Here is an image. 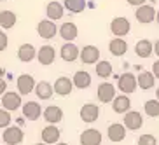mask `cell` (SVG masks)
<instances>
[{
    "instance_id": "1",
    "label": "cell",
    "mask_w": 159,
    "mask_h": 145,
    "mask_svg": "<svg viewBox=\"0 0 159 145\" xmlns=\"http://www.w3.org/2000/svg\"><path fill=\"white\" fill-rule=\"evenodd\" d=\"M23 107V102H21V94L14 93V91H5L2 94V108H5L7 112H14L18 108Z\"/></svg>"
},
{
    "instance_id": "2",
    "label": "cell",
    "mask_w": 159,
    "mask_h": 145,
    "mask_svg": "<svg viewBox=\"0 0 159 145\" xmlns=\"http://www.w3.org/2000/svg\"><path fill=\"white\" fill-rule=\"evenodd\" d=\"M136 86H138V82H136V77H135L133 74H129V72L119 75V79H117V89H119V91H122L124 94L135 93V91H136Z\"/></svg>"
},
{
    "instance_id": "3",
    "label": "cell",
    "mask_w": 159,
    "mask_h": 145,
    "mask_svg": "<svg viewBox=\"0 0 159 145\" xmlns=\"http://www.w3.org/2000/svg\"><path fill=\"white\" fill-rule=\"evenodd\" d=\"M2 140L5 142V145H19L25 140V133L19 126H9L2 133Z\"/></svg>"
},
{
    "instance_id": "4",
    "label": "cell",
    "mask_w": 159,
    "mask_h": 145,
    "mask_svg": "<svg viewBox=\"0 0 159 145\" xmlns=\"http://www.w3.org/2000/svg\"><path fill=\"white\" fill-rule=\"evenodd\" d=\"M16 86H18V91L21 96H25V94H30L35 91V86H37V82H35V79H33V75L30 74H21L18 77V80H16Z\"/></svg>"
},
{
    "instance_id": "5",
    "label": "cell",
    "mask_w": 159,
    "mask_h": 145,
    "mask_svg": "<svg viewBox=\"0 0 159 145\" xmlns=\"http://www.w3.org/2000/svg\"><path fill=\"white\" fill-rule=\"evenodd\" d=\"M56 23L51 21V19H42V21H39L37 25V33L40 39H46V40H51V39L56 37Z\"/></svg>"
},
{
    "instance_id": "6",
    "label": "cell",
    "mask_w": 159,
    "mask_h": 145,
    "mask_svg": "<svg viewBox=\"0 0 159 145\" xmlns=\"http://www.w3.org/2000/svg\"><path fill=\"white\" fill-rule=\"evenodd\" d=\"M129 30H131V23H129V19H126V18H121L119 16V18H114L112 23H110V32L119 39L128 35Z\"/></svg>"
},
{
    "instance_id": "7",
    "label": "cell",
    "mask_w": 159,
    "mask_h": 145,
    "mask_svg": "<svg viewBox=\"0 0 159 145\" xmlns=\"http://www.w3.org/2000/svg\"><path fill=\"white\" fill-rule=\"evenodd\" d=\"M122 124L126 126V129L129 131H136L143 126V117L140 112H135V110H129L128 114H124L122 117Z\"/></svg>"
},
{
    "instance_id": "8",
    "label": "cell",
    "mask_w": 159,
    "mask_h": 145,
    "mask_svg": "<svg viewBox=\"0 0 159 145\" xmlns=\"http://www.w3.org/2000/svg\"><path fill=\"white\" fill-rule=\"evenodd\" d=\"M103 136L98 129L94 128H89V129H84L79 136V142L80 145H102Z\"/></svg>"
},
{
    "instance_id": "9",
    "label": "cell",
    "mask_w": 159,
    "mask_h": 145,
    "mask_svg": "<svg viewBox=\"0 0 159 145\" xmlns=\"http://www.w3.org/2000/svg\"><path fill=\"white\" fill-rule=\"evenodd\" d=\"M156 12L157 11L152 7V5H140L138 9L135 11V18L138 19V23H142V25H149V23H152L156 19Z\"/></svg>"
},
{
    "instance_id": "10",
    "label": "cell",
    "mask_w": 159,
    "mask_h": 145,
    "mask_svg": "<svg viewBox=\"0 0 159 145\" xmlns=\"http://www.w3.org/2000/svg\"><path fill=\"white\" fill-rule=\"evenodd\" d=\"M60 56L63 61H68V63H74L77 58L80 56V49L75 46L74 42H65L60 49Z\"/></svg>"
},
{
    "instance_id": "11",
    "label": "cell",
    "mask_w": 159,
    "mask_h": 145,
    "mask_svg": "<svg viewBox=\"0 0 159 145\" xmlns=\"http://www.w3.org/2000/svg\"><path fill=\"white\" fill-rule=\"evenodd\" d=\"M21 112H23L25 119H28V121H37L39 117L42 116V107H40V103H37V102H26V103H23Z\"/></svg>"
},
{
    "instance_id": "12",
    "label": "cell",
    "mask_w": 159,
    "mask_h": 145,
    "mask_svg": "<svg viewBox=\"0 0 159 145\" xmlns=\"http://www.w3.org/2000/svg\"><path fill=\"white\" fill-rule=\"evenodd\" d=\"M60 129H58V126H54V124H47L46 128H42V131H40V138H42V143L46 145H52V143H58L60 142Z\"/></svg>"
},
{
    "instance_id": "13",
    "label": "cell",
    "mask_w": 159,
    "mask_h": 145,
    "mask_svg": "<svg viewBox=\"0 0 159 145\" xmlns=\"http://www.w3.org/2000/svg\"><path fill=\"white\" fill-rule=\"evenodd\" d=\"M52 88H54V93L56 94H60V96H68L74 91V82L70 80V77L61 75V77L56 79V82L52 84Z\"/></svg>"
},
{
    "instance_id": "14",
    "label": "cell",
    "mask_w": 159,
    "mask_h": 145,
    "mask_svg": "<svg viewBox=\"0 0 159 145\" xmlns=\"http://www.w3.org/2000/svg\"><path fill=\"white\" fill-rule=\"evenodd\" d=\"M96 94H98V100L102 103H110L116 98V88H114L112 82H102V84L98 86Z\"/></svg>"
},
{
    "instance_id": "15",
    "label": "cell",
    "mask_w": 159,
    "mask_h": 145,
    "mask_svg": "<svg viewBox=\"0 0 159 145\" xmlns=\"http://www.w3.org/2000/svg\"><path fill=\"white\" fill-rule=\"evenodd\" d=\"M42 117L47 124H54L56 126L58 122H61V119H63V110L60 107H56V105H49V107L44 108Z\"/></svg>"
},
{
    "instance_id": "16",
    "label": "cell",
    "mask_w": 159,
    "mask_h": 145,
    "mask_svg": "<svg viewBox=\"0 0 159 145\" xmlns=\"http://www.w3.org/2000/svg\"><path fill=\"white\" fill-rule=\"evenodd\" d=\"M80 61L86 63V65H94V63H98L100 60V49L94 46H86L80 49Z\"/></svg>"
},
{
    "instance_id": "17",
    "label": "cell",
    "mask_w": 159,
    "mask_h": 145,
    "mask_svg": "<svg viewBox=\"0 0 159 145\" xmlns=\"http://www.w3.org/2000/svg\"><path fill=\"white\" fill-rule=\"evenodd\" d=\"M98 117H100V107L98 105H94V103H86V105H82V108H80V119L84 122L91 124V122H94Z\"/></svg>"
},
{
    "instance_id": "18",
    "label": "cell",
    "mask_w": 159,
    "mask_h": 145,
    "mask_svg": "<svg viewBox=\"0 0 159 145\" xmlns=\"http://www.w3.org/2000/svg\"><path fill=\"white\" fill-rule=\"evenodd\" d=\"M58 32H60L61 39H63L65 42H74L75 39H77V35H79V28H77V25L72 23V21L63 23L60 28H58Z\"/></svg>"
},
{
    "instance_id": "19",
    "label": "cell",
    "mask_w": 159,
    "mask_h": 145,
    "mask_svg": "<svg viewBox=\"0 0 159 145\" xmlns=\"http://www.w3.org/2000/svg\"><path fill=\"white\" fill-rule=\"evenodd\" d=\"M54 58H56V49L52 46H42L37 51V60L44 66H49L54 61Z\"/></svg>"
},
{
    "instance_id": "20",
    "label": "cell",
    "mask_w": 159,
    "mask_h": 145,
    "mask_svg": "<svg viewBox=\"0 0 159 145\" xmlns=\"http://www.w3.org/2000/svg\"><path fill=\"white\" fill-rule=\"evenodd\" d=\"M107 135H108V140L110 142H122L126 138V126L124 124H119V122H114L110 124L107 129Z\"/></svg>"
},
{
    "instance_id": "21",
    "label": "cell",
    "mask_w": 159,
    "mask_h": 145,
    "mask_svg": "<svg viewBox=\"0 0 159 145\" xmlns=\"http://www.w3.org/2000/svg\"><path fill=\"white\" fill-rule=\"evenodd\" d=\"M37 58V49L32 44H21L18 49V60L23 63H30Z\"/></svg>"
},
{
    "instance_id": "22",
    "label": "cell",
    "mask_w": 159,
    "mask_h": 145,
    "mask_svg": "<svg viewBox=\"0 0 159 145\" xmlns=\"http://www.w3.org/2000/svg\"><path fill=\"white\" fill-rule=\"evenodd\" d=\"M108 51H110V54L112 56H124L126 54V51H128V42L124 40V39H119V37H116V39H112L110 42H108Z\"/></svg>"
},
{
    "instance_id": "23",
    "label": "cell",
    "mask_w": 159,
    "mask_h": 145,
    "mask_svg": "<svg viewBox=\"0 0 159 145\" xmlns=\"http://www.w3.org/2000/svg\"><path fill=\"white\" fill-rule=\"evenodd\" d=\"M33 93L37 94L39 100H51L52 94H54V88H52V84H49L47 80H40V82H37Z\"/></svg>"
},
{
    "instance_id": "24",
    "label": "cell",
    "mask_w": 159,
    "mask_h": 145,
    "mask_svg": "<svg viewBox=\"0 0 159 145\" xmlns=\"http://www.w3.org/2000/svg\"><path fill=\"white\" fill-rule=\"evenodd\" d=\"M112 108L116 114H128L131 110V100L128 98V94H121L116 96L112 102Z\"/></svg>"
},
{
    "instance_id": "25",
    "label": "cell",
    "mask_w": 159,
    "mask_h": 145,
    "mask_svg": "<svg viewBox=\"0 0 159 145\" xmlns=\"http://www.w3.org/2000/svg\"><path fill=\"white\" fill-rule=\"evenodd\" d=\"M46 14H47V18L51 19V21H54V19H61L63 14H65V7H63V4H60L58 0H52V2L47 4Z\"/></svg>"
},
{
    "instance_id": "26",
    "label": "cell",
    "mask_w": 159,
    "mask_h": 145,
    "mask_svg": "<svg viewBox=\"0 0 159 145\" xmlns=\"http://www.w3.org/2000/svg\"><path fill=\"white\" fill-rule=\"evenodd\" d=\"M152 51H154V44L150 42V40H147V39L138 40L135 46V52L138 58H149L152 54Z\"/></svg>"
},
{
    "instance_id": "27",
    "label": "cell",
    "mask_w": 159,
    "mask_h": 145,
    "mask_svg": "<svg viewBox=\"0 0 159 145\" xmlns=\"http://www.w3.org/2000/svg\"><path fill=\"white\" fill-rule=\"evenodd\" d=\"M72 82H74L75 88L86 89V88H89V86H91V75H89V72H86V70H77L74 74Z\"/></svg>"
},
{
    "instance_id": "28",
    "label": "cell",
    "mask_w": 159,
    "mask_h": 145,
    "mask_svg": "<svg viewBox=\"0 0 159 145\" xmlns=\"http://www.w3.org/2000/svg\"><path fill=\"white\" fill-rule=\"evenodd\" d=\"M136 82H138L140 89L149 91V89H152L156 86V77H154L152 72H142V74L136 77Z\"/></svg>"
},
{
    "instance_id": "29",
    "label": "cell",
    "mask_w": 159,
    "mask_h": 145,
    "mask_svg": "<svg viewBox=\"0 0 159 145\" xmlns=\"http://www.w3.org/2000/svg\"><path fill=\"white\" fill-rule=\"evenodd\" d=\"M16 21H18V18L12 11H0V28L9 30L16 25Z\"/></svg>"
},
{
    "instance_id": "30",
    "label": "cell",
    "mask_w": 159,
    "mask_h": 145,
    "mask_svg": "<svg viewBox=\"0 0 159 145\" xmlns=\"http://www.w3.org/2000/svg\"><path fill=\"white\" fill-rule=\"evenodd\" d=\"M63 7L66 11H70L72 14H79L86 9V0H65Z\"/></svg>"
},
{
    "instance_id": "31",
    "label": "cell",
    "mask_w": 159,
    "mask_h": 145,
    "mask_svg": "<svg viewBox=\"0 0 159 145\" xmlns=\"http://www.w3.org/2000/svg\"><path fill=\"white\" fill-rule=\"evenodd\" d=\"M94 72L102 79H108L112 75V65H110V61H98L96 66H94Z\"/></svg>"
},
{
    "instance_id": "32",
    "label": "cell",
    "mask_w": 159,
    "mask_h": 145,
    "mask_svg": "<svg viewBox=\"0 0 159 145\" xmlns=\"http://www.w3.org/2000/svg\"><path fill=\"white\" fill-rule=\"evenodd\" d=\"M143 110L149 117H159V100H147Z\"/></svg>"
},
{
    "instance_id": "33",
    "label": "cell",
    "mask_w": 159,
    "mask_h": 145,
    "mask_svg": "<svg viewBox=\"0 0 159 145\" xmlns=\"http://www.w3.org/2000/svg\"><path fill=\"white\" fill-rule=\"evenodd\" d=\"M11 121H12L11 112H7L5 108H0V129L9 128V126H11Z\"/></svg>"
},
{
    "instance_id": "34",
    "label": "cell",
    "mask_w": 159,
    "mask_h": 145,
    "mask_svg": "<svg viewBox=\"0 0 159 145\" xmlns=\"http://www.w3.org/2000/svg\"><path fill=\"white\" fill-rule=\"evenodd\" d=\"M136 145H157V140L154 135L145 133V135H140V138L136 140Z\"/></svg>"
},
{
    "instance_id": "35",
    "label": "cell",
    "mask_w": 159,
    "mask_h": 145,
    "mask_svg": "<svg viewBox=\"0 0 159 145\" xmlns=\"http://www.w3.org/2000/svg\"><path fill=\"white\" fill-rule=\"evenodd\" d=\"M7 44H9V37H7V33L0 32V52L7 49Z\"/></svg>"
},
{
    "instance_id": "36",
    "label": "cell",
    "mask_w": 159,
    "mask_h": 145,
    "mask_svg": "<svg viewBox=\"0 0 159 145\" xmlns=\"http://www.w3.org/2000/svg\"><path fill=\"white\" fill-rule=\"evenodd\" d=\"M152 74H154L156 79H159V60L154 61V65H152Z\"/></svg>"
},
{
    "instance_id": "37",
    "label": "cell",
    "mask_w": 159,
    "mask_h": 145,
    "mask_svg": "<svg viewBox=\"0 0 159 145\" xmlns=\"http://www.w3.org/2000/svg\"><path fill=\"white\" fill-rule=\"evenodd\" d=\"M128 4L129 5H136V7H140V5L145 4V0H128Z\"/></svg>"
},
{
    "instance_id": "38",
    "label": "cell",
    "mask_w": 159,
    "mask_h": 145,
    "mask_svg": "<svg viewBox=\"0 0 159 145\" xmlns=\"http://www.w3.org/2000/svg\"><path fill=\"white\" fill-rule=\"evenodd\" d=\"M5 89H7V82H5L2 77H0V94H4V93H5Z\"/></svg>"
},
{
    "instance_id": "39",
    "label": "cell",
    "mask_w": 159,
    "mask_h": 145,
    "mask_svg": "<svg viewBox=\"0 0 159 145\" xmlns=\"http://www.w3.org/2000/svg\"><path fill=\"white\" fill-rule=\"evenodd\" d=\"M154 52L159 56V40H156V42H154Z\"/></svg>"
},
{
    "instance_id": "40",
    "label": "cell",
    "mask_w": 159,
    "mask_h": 145,
    "mask_svg": "<svg viewBox=\"0 0 159 145\" xmlns=\"http://www.w3.org/2000/svg\"><path fill=\"white\" fill-rule=\"evenodd\" d=\"M156 100H159V88L156 89Z\"/></svg>"
},
{
    "instance_id": "41",
    "label": "cell",
    "mask_w": 159,
    "mask_h": 145,
    "mask_svg": "<svg viewBox=\"0 0 159 145\" xmlns=\"http://www.w3.org/2000/svg\"><path fill=\"white\" fill-rule=\"evenodd\" d=\"M156 21H157V25H159V11L156 12Z\"/></svg>"
},
{
    "instance_id": "42",
    "label": "cell",
    "mask_w": 159,
    "mask_h": 145,
    "mask_svg": "<svg viewBox=\"0 0 159 145\" xmlns=\"http://www.w3.org/2000/svg\"><path fill=\"white\" fill-rule=\"evenodd\" d=\"M56 145H68V143H63V142H58Z\"/></svg>"
},
{
    "instance_id": "43",
    "label": "cell",
    "mask_w": 159,
    "mask_h": 145,
    "mask_svg": "<svg viewBox=\"0 0 159 145\" xmlns=\"http://www.w3.org/2000/svg\"><path fill=\"white\" fill-rule=\"evenodd\" d=\"M35 145H46V143H35Z\"/></svg>"
},
{
    "instance_id": "44",
    "label": "cell",
    "mask_w": 159,
    "mask_h": 145,
    "mask_svg": "<svg viewBox=\"0 0 159 145\" xmlns=\"http://www.w3.org/2000/svg\"><path fill=\"white\" fill-rule=\"evenodd\" d=\"M0 2H4V0H0Z\"/></svg>"
}]
</instances>
